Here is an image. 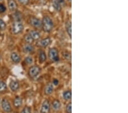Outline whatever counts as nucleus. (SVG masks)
<instances>
[{
    "mask_svg": "<svg viewBox=\"0 0 128 113\" xmlns=\"http://www.w3.org/2000/svg\"><path fill=\"white\" fill-rule=\"evenodd\" d=\"M42 27L44 32L50 33L54 28V23L51 18L48 16H44L42 21Z\"/></svg>",
    "mask_w": 128,
    "mask_h": 113,
    "instance_id": "1",
    "label": "nucleus"
},
{
    "mask_svg": "<svg viewBox=\"0 0 128 113\" xmlns=\"http://www.w3.org/2000/svg\"><path fill=\"white\" fill-rule=\"evenodd\" d=\"M41 69L38 65H34L30 67L28 71V74L32 78L36 77L40 73Z\"/></svg>",
    "mask_w": 128,
    "mask_h": 113,
    "instance_id": "2",
    "label": "nucleus"
},
{
    "mask_svg": "<svg viewBox=\"0 0 128 113\" xmlns=\"http://www.w3.org/2000/svg\"><path fill=\"white\" fill-rule=\"evenodd\" d=\"M24 30V25L20 21H16L12 25V33L14 34H18Z\"/></svg>",
    "mask_w": 128,
    "mask_h": 113,
    "instance_id": "3",
    "label": "nucleus"
},
{
    "mask_svg": "<svg viewBox=\"0 0 128 113\" xmlns=\"http://www.w3.org/2000/svg\"><path fill=\"white\" fill-rule=\"evenodd\" d=\"M48 57L52 61L58 62L59 60V55L58 50L55 48L50 49L48 51Z\"/></svg>",
    "mask_w": 128,
    "mask_h": 113,
    "instance_id": "4",
    "label": "nucleus"
},
{
    "mask_svg": "<svg viewBox=\"0 0 128 113\" xmlns=\"http://www.w3.org/2000/svg\"><path fill=\"white\" fill-rule=\"evenodd\" d=\"M1 107L2 110L6 113H10L12 111V107L10 102L6 98H4L1 101Z\"/></svg>",
    "mask_w": 128,
    "mask_h": 113,
    "instance_id": "5",
    "label": "nucleus"
},
{
    "mask_svg": "<svg viewBox=\"0 0 128 113\" xmlns=\"http://www.w3.org/2000/svg\"><path fill=\"white\" fill-rule=\"evenodd\" d=\"M50 111V103L48 99H45L41 105L40 113H49Z\"/></svg>",
    "mask_w": 128,
    "mask_h": 113,
    "instance_id": "6",
    "label": "nucleus"
},
{
    "mask_svg": "<svg viewBox=\"0 0 128 113\" xmlns=\"http://www.w3.org/2000/svg\"><path fill=\"white\" fill-rule=\"evenodd\" d=\"M30 24L32 26L36 28H39L42 26V21L36 17H32L30 18Z\"/></svg>",
    "mask_w": 128,
    "mask_h": 113,
    "instance_id": "7",
    "label": "nucleus"
},
{
    "mask_svg": "<svg viewBox=\"0 0 128 113\" xmlns=\"http://www.w3.org/2000/svg\"><path fill=\"white\" fill-rule=\"evenodd\" d=\"M51 43V39L50 37H47L46 38L42 39L40 41H39L38 45L40 46L43 47V48H46Z\"/></svg>",
    "mask_w": 128,
    "mask_h": 113,
    "instance_id": "8",
    "label": "nucleus"
},
{
    "mask_svg": "<svg viewBox=\"0 0 128 113\" xmlns=\"http://www.w3.org/2000/svg\"><path fill=\"white\" fill-rule=\"evenodd\" d=\"M22 102H23V100H22V99L20 97V96H16L13 100L14 106L16 108H19L22 106Z\"/></svg>",
    "mask_w": 128,
    "mask_h": 113,
    "instance_id": "9",
    "label": "nucleus"
},
{
    "mask_svg": "<svg viewBox=\"0 0 128 113\" xmlns=\"http://www.w3.org/2000/svg\"><path fill=\"white\" fill-rule=\"evenodd\" d=\"M47 57L44 51L43 50H40L39 51V61L40 63H44L46 61Z\"/></svg>",
    "mask_w": 128,
    "mask_h": 113,
    "instance_id": "10",
    "label": "nucleus"
},
{
    "mask_svg": "<svg viewBox=\"0 0 128 113\" xmlns=\"http://www.w3.org/2000/svg\"><path fill=\"white\" fill-rule=\"evenodd\" d=\"M10 88L13 91H16L19 89L20 84L19 82L16 81H12L10 83Z\"/></svg>",
    "mask_w": 128,
    "mask_h": 113,
    "instance_id": "11",
    "label": "nucleus"
},
{
    "mask_svg": "<svg viewBox=\"0 0 128 113\" xmlns=\"http://www.w3.org/2000/svg\"><path fill=\"white\" fill-rule=\"evenodd\" d=\"M54 91V87H53V84L50 83H48L46 86V87L44 88V94L46 95H50Z\"/></svg>",
    "mask_w": 128,
    "mask_h": 113,
    "instance_id": "12",
    "label": "nucleus"
},
{
    "mask_svg": "<svg viewBox=\"0 0 128 113\" xmlns=\"http://www.w3.org/2000/svg\"><path fill=\"white\" fill-rule=\"evenodd\" d=\"M8 5L10 11L14 12L17 9V4L15 0H9L8 1Z\"/></svg>",
    "mask_w": 128,
    "mask_h": 113,
    "instance_id": "13",
    "label": "nucleus"
},
{
    "mask_svg": "<svg viewBox=\"0 0 128 113\" xmlns=\"http://www.w3.org/2000/svg\"><path fill=\"white\" fill-rule=\"evenodd\" d=\"M23 50L24 53H31L34 51V47L30 44H27L24 45Z\"/></svg>",
    "mask_w": 128,
    "mask_h": 113,
    "instance_id": "14",
    "label": "nucleus"
},
{
    "mask_svg": "<svg viewBox=\"0 0 128 113\" xmlns=\"http://www.w3.org/2000/svg\"><path fill=\"white\" fill-rule=\"evenodd\" d=\"M28 34L30 35V36L32 37V38L33 39V40H34V41L38 40L40 37V33L38 32V31H36V30L30 31V32Z\"/></svg>",
    "mask_w": 128,
    "mask_h": 113,
    "instance_id": "15",
    "label": "nucleus"
},
{
    "mask_svg": "<svg viewBox=\"0 0 128 113\" xmlns=\"http://www.w3.org/2000/svg\"><path fill=\"white\" fill-rule=\"evenodd\" d=\"M51 2H52L53 7L55 10L58 12L61 11L62 6L59 0H51Z\"/></svg>",
    "mask_w": 128,
    "mask_h": 113,
    "instance_id": "16",
    "label": "nucleus"
},
{
    "mask_svg": "<svg viewBox=\"0 0 128 113\" xmlns=\"http://www.w3.org/2000/svg\"><path fill=\"white\" fill-rule=\"evenodd\" d=\"M62 104L60 100L58 99L54 100L52 102V107L54 110H59L61 108Z\"/></svg>",
    "mask_w": 128,
    "mask_h": 113,
    "instance_id": "17",
    "label": "nucleus"
},
{
    "mask_svg": "<svg viewBox=\"0 0 128 113\" xmlns=\"http://www.w3.org/2000/svg\"><path fill=\"white\" fill-rule=\"evenodd\" d=\"M11 59L14 63H19L20 61V55L16 52H13L11 54Z\"/></svg>",
    "mask_w": 128,
    "mask_h": 113,
    "instance_id": "18",
    "label": "nucleus"
},
{
    "mask_svg": "<svg viewBox=\"0 0 128 113\" xmlns=\"http://www.w3.org/2000/svg\"><path fill=\"white\" fill-rule=\"evenodd\" d=\"M72 96V93L71 90H66V91H64L63 92V98L65 100H69L71 99Z\"/></svg>",
    "mask_w": 128,
    "mask_h": 113,
    "instance_id": "19",
    "label": "nucleus"
},
{
    "mask_svg": "<svg viewBox=\"0 0 128 113\" xmlns=\"http://www.w3.org/2000/svg\"><path fill=\"white\" fill-rule=\"evenodd\" d=\"M66 29L67 33L68 34L70 38H71L72 36V25L71 21H68L66 24Z\"/></svg>",
    "mask_w": 128,
    "mask_h": 113,
    "instance_id": "20",
    "label": "nucleus"
},
{
    "mask_svg": "<svg viewBox=\"0 0 128 113\" xmlns=\"http://www.w3.org/2000/svg\"><path fill=\"white\" fill-rule=\"evenodd\" d=\"M7 86L5 82L3 81H0V93L3 94L6 91Z\"/></svg>",
    "mask_w": 128,
    "mask_h": 113,
    "instance_id": "21",
    "label": "nucleus"
},
{
    "mask_svg": "<svg viewBox=\"0 0 128 113\" xmlns=\"http://www.w3.org/2000/svg\"><path fill=\"white\" fill-rule=\"evenodd\" d=\"M24 41H26V42H27V44H32V43L34 41L29 34H26L24 37Z\"/></svg>",
    "mask_w": 128,
    "mask_h": 113,
    "instance_id": "22",
    "label": "nucleus"
},
{
    "mask_svg": "<svg viewBox=\"0 0 128 113\" xmlns=\"http://www.w3.org/2000/svg\"><path fill=\"white\" fill-rule=\"evenodd\" d=\"M20 113H32V108L30 106H26L23 108Z\"/></svg>",
    "mask_w": 128,
    "mask_h": 113,
    "instance_id": "23",
    "label": "nucleus"
},
{
    "mask_svg": "<svg viewBox=\"0 0 128 113\" xmlns=\"http://www.w3.org/2000/svg\"><path fill=\"white\" fill-rule=\"evenodd\" d=\"M66 113H71L72 112V103L71 102H69L66 106Z\"/></svg>",
    "mask_w": 128,
    "mask_h": 113,
    "instance_id": "24",
    "label": "nucleus"
},
{
    "mask_svg": "<svg viewBox=\"0 0 128 113\" xmlns=\"http://www.w3.org/2000/svg\"><path fill=\"white\" fill-rule=\"evenodd\" d=\"M24 62H25V63L28 65L32 64L33 62V59L32 57L28 56L26 57L25 59H24Z\"/></svg>",
    "mask_w": 128,
    "mask_h": 113,
    "instance_id": "25",
    "label": "nucleus"
},
{
    "mask_svg": "<svg viewBox=\"0 0 128 113\" xmlns=\"http://www.w3.org/2000/svg\"><path fill=\"white\" fill-rule=\"evenodd\" d=\"M6 28V25L2 20L0 19V30H4Z\"/></svg>",
    "mask_w": 128,
    "mask_h": 113,
    "instance_id": "26",
    "label": "nucleus"
},
{
    "mask_svg": "<svg viewBox=\"0 0 128 113\" xmlns=\"http://www.w3.org/2000/svg\"><path fill=\"white\" fill-rule=\"evenodd\" d=\"M6 10L5 6L3 5V4H0V13H4Z\"/></svg>",
    "mask_w": 128,
    "mask_h": 113,
    "instance_id": "27",
    "label": "nucleus"
},
{
    "mask_svg": "<svg viewBox=\"0 0 128 113\" xmlns=\"http://www.w3.org/2000/svg\"><path fill=\"white\" fill-rule=\"evenodd\" d=\"M20 3L22 4H24V5H27L29 3L30 0H18Z\"/></svg>",
    "mask_w": 128,
    "mask_h": 113,
    "instance_id": "28",
    "label": "nucleus"
},
{
    "mask_svg": "<svg viewBox=\"0 0 128 113\" xmlns=\"http://www.w3.org/2000/svg\"><path fill=\"white\" fill-rule=\"evenodd\" d=\"M59 83V81L57 79H54L53 80V85H54L55 86H56L58 85Z\"/></svg>",
    "mask_w": 128,
    "mask_h": 113,
    "instance_id": "29",
    "label": "nucleus"
},
{
    "mask_svg": "<svg viewBox=\"0 0 128 113\" xmlns=\"http://www.w3.org/2000/svg\"><path fill=\"white\" fill-rule=\"evenodd\" d=\"M68 1H71V0H68Z\"/></svg>",
    "mask_w": 128,
    "mask_h": 113,
    "instance_id": "30",
    "label": "nucleus"
},
{
    "mask_svg": "<svg viewBox=\"0 0 128 113\" xmlns=\"http://www.w3.org/2000/svg\"><path fill=\"white\" fill-rule=\"evenodd\" d=\"M0 1H1V0H0Z\"/></svg>",
    "mask_w": 128,
    "mask_h": 113,
    "instance_id": "31",
    "label": "nucleus"
}]
</instances>
